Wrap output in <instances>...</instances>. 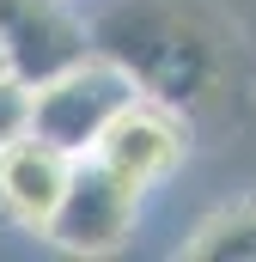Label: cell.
Masks as SVG:
<instances>
[{
  "mask_svg": "<svg viewBox=\"0 0 256 262\" xmlns=\"http://www.w3.org/2000/svg\"><path fill=\"white\" fill-rule=\"evenodd\" d=\"M0 73H12V67H6V43H0Z\"/></svg>",
  "mask_w": 256,
  "mask_h": 262,
  "instance_id": "ba28073f",
  "label": "cell"
},
{
  "mask_svg": "<svg viewBox=\"0 0 256 262\" xmlns=\"http://www.w3.org/2000/svg\"><path fill=\"white\" fill-rule=\"evenodd\" d=\"M189 256L195 262H256V201H238V207H226V213H214L201 232L189 238Z\"/></svg>",
  "mask_w": 256,
  "mask_h": 262,
  "instance_id": "8992f818",
  "label": "cell"
},
{
  "mask_svg": "<svg viewBox=\"0 0 256 262\" xmlns=\"http://www.w3.org/2000/svg\"><path fill=\"white\" fill-rule=\"evenodd\" d=\"M92 152H98L110 171L134 177L140 189H153V183H165V177L183 165V152H189V128H183V116H177L171 104L134 92L122 110L110 116V128L98 134Z\"/></svg>",
  "mask_w": 256,
  "mask_h": 262,
  "instance_id": "3957f363",
  "label": "cell"
},
{
  "mask_svg": "<svg viewBox=\"0 0 256 262\" xmlns=\"http://www.w3.org/2000/svg\"><path fill=\"white\" fill-rule=\"evenodd\" d=\"M31 128V85L18 73H0V146Z\"/></svg>",
  "mask_w": 256,
  "mask_h": 262,
  "instance_id": "52a82bcc",
  "label": "cell"
},
{
  "mask_svg": "<svg viewBox=\"0 0 256 262\" xmlns=\"http://www.w3.org/2000/svg\"><path fill=\"white\" fill-rule=\"evenodd\" d=\"M67 177H73V152L25 128L18 140L0 146V213L31 226V232H43L61 189H67Z\"/></svg>",
  "mask_w": 256,
  "mask_h": 262,
  "instance_id": "5b68a950",
  "label": "cell"
},
{
  "mask_svg": "<svg viewBox=\"0 0 256 262\" xmlns=\"http://www.w3.org/2000/svg\"><path fill=\"white\" fill-rule=\"evenodd\" d=\"M140 195L146 189L134 177L110 171L98 152H79L61 201H55V213L43 226V238L61 244V250H73V256H110V250H122L128 238H134Z\"/></svg>",
  "mask_w": 256,
  "mask_h": 262,
  "instance_id": "7a4b0ae2",
  "label": "cell"
},
{
  "mask_svg": "<svg viewBox=\"0 0 256 262\" xmlns=\"http://www.w3.org/2000/svg\"><path fill=\"white\" fill-rule=\"evenodd\" d=\"M0 43L6 67L25 85H37L86 55V25L73 18L67 0H0Z\"/></svg>",
  "mask_w": 256,
  "mask_h": 262,
  "instance_id": "277c9868",
  "label": "cell"
},
{
  "mask_svg": "<svg viewBox=\"0 0 256 262\" xmlns=\"http://www.w3.org/2000/svg\"><path fill=\"white\" fill-rule=\"evenodd\" d=\"M134 92L140 85H134V73L122 61H104V55L86 49L73 67H61V73H49V79L31 85V134L55 140V146H67L79 159V152L98 146V134L110 128V116Z\"/></svg>",
  "mask_w": 256,
  "mask_h": 262,
  "instance_id": "6da1fadb",
  "label": "cell"
}]
</instances>
